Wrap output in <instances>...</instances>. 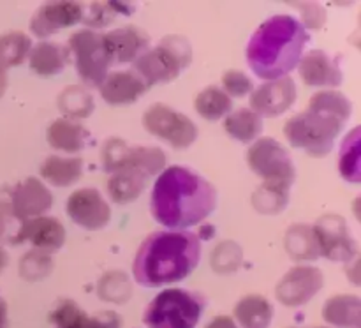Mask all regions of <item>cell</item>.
<instances>
[{
    "instance_id": "d6986e66",
    "label": "cell",
    "mask_w": 361,
    "mask_h": 328,
    "mask_svg": "<svg viewBox=\"0 0 361 328\" xmlns=\"http://www.w3.org/2000/svg\"><path fill=\"white\" fill-rule=\"evenodd\" d=\"M148 90L147 83L134 69L113 71L99 85L102 101L111 106H122L136 102Z\"/></svg>"
},
{
    "instance_id": "6da1fadb",
    "label": "cell",
    "mask_w": 361,
    "mask_h": 328,
    "mask_svg": "<svg viewBox=\"0 0 361 328\" xmlns=\"http://www.w3.org/2000/svg\"><path fill=\"white\" fill-rule=\"evenodd\" d=\"M215 207V187L196 171L182 166L164 169L152 189V215L171 231H187L201 224L210 217Z\"/></svg>"
},
{
    "instance_id": "3957f363",
    "label": "cell",
    "mask_w": 361,
    "mask_h": 328,
    "mask_svg": "<svg viewBox=\"0 0 361 328\" xmlns=\"http://www.w3.org/2000/svg\"><path fill=\"white\" fill-rule=\"evenodd\" d=\"M310 35L289 14L271 16L254 32L247 44V62L261 80H279L298 67Z\"/></svg>"
},
{
    "instance_id": "74e56055",
    "label": "cell",
    "mask_w": 361,
    "mask_h": 328,
    "mask_svg": "<svg viewBox=\"0 0 361 328\" xmlns=\"http://www.w3.org/2000/svg\"><path fill=\"white\" fill-rule=\"evenodd\" d=\"M130 295V284L127 281L126 274L120 272H109V274L102 275L101 282H99V296L106 302H123L129 298Z\"/></svg>"
},
{
    "instance_id": "5b68a950",
    "label": "cell",
    "mask_w": 361,
    "mask_h": 328,
    "mask_svg": "<svg viewBox=\"0 0 361 328\" xmlns=\"http://www.w3.org/2000/svg\"><path fill=\"white\" fill-rule=\"evenodd\" d=\"M207 300L189 289L171 288L159 293L143 314L148 328H196Z\"/></svg>"
},
{
    "instance_id": "4fadbf2b",
    "label": "cell",
    "mask_w": 361,
    "mask_h": 328,
    "mask_svg": "<svg viewBox=\"0 0 361 328\" xmlns=\"http://www.w3.org/2000/svg\"><path fill=\"white\" fill-rule=\"evenodd\" d=\"M66 210L74 224L88 231H99L111 221V208L108 201L97 189H92V187L74 190L67 200Z\"/></svg>"
},
{
    "instance_id": "e0dca14e",
    "label": "cell",
    "mask_w": 361,
    "mask_h": 328,
    "mask_svg": "<svg viewBox=\"0 0 361 328\" xmlns=\"http://www.w3.org/2000/svg\"><path fill=\"white\" fill-rule=\"evenodd\" d=\"M85 16V9L78 2H48L35 11L30 20V32L35 37H48L62 28L74 27Z\"/></svg>"
},
{
    "instance_id": "f35d334b",
    "label": "cell",
    "mask_w": 361,
    "mask_h": 328,
    "mask_svg": "<svg viewBox=\"0 0 361 328\" xmlns=\"http://www.w3.org/2000/svg\"><path fill=\"white\" fill-rule=\"evenodd\" d=\"M222 90L229 95V97H245L247 94H252L254 81L247 76L243 71L229 69L226 71L222 76Z\"/></svg>"
},
{
    "instance_id": "1f68e13d",
    "label": "cell",
    "mask_w": 361,
    "mask_h": 328,
    "mask_svg": "<svg viewBox=\"0 0 361 328\" xmlns=\"http://www.w3.org/2000/svg\"><path fill=\"white\" fill-rule=\"evenodd\" d=\"M32 49V39L23 32H9L0 35V71L6 73L9 67L23 62Z\"/></svg>"
},
{
    "instance_id": "d6a6232c",
    "label": "cell",
    "mask_w": 361,
    "mask_h": 328,
    "mask_svg": "<svg viewBox=\"0 0 361 328\" xmlns=\"http://www.w3.org/2000/svg\"><path fill=\"white\" fill-rule=\"evenodd\" d=\"M136 11L134 4L127 2H94L90 4V9L83 16L85 25L94 28H102L111 25L116 20V16L123 14V16H129Z\"/></svg>"
},
{
    "instance_id": "ac0fdd59",
    "label": "cell",
    "mask_w": 361,
    "mask_h": 328,
    "mask_svg": "<svg viewBox=\"0 0 361 328\" xmlns=\"http://www.w3.org/2000/svg\"><path fill=\"white\" fill-rule=\"evenodd\" d=\"M102 41H104L111 63H134L150 44L147 32L133 25L102 34Z\"/></svg>"
},
{
    "instance_id": "2e32d148",
    "label": "cell",
    "mask_w": 361,
    "mask_h": 328,
    "mask_svg": "<svg viewBox=\"0 0 361 328\" xmlns=\"http://www.w3.org/2000/svg\"><path fill=\"white\" fill-rule=\"evenodd\" d=\"M296 101L295 80L289 76L267 81L250 94V109L263 116H279L288 111Z\"/></svg>"
},
{
    "instance_id": "7c38bea8",
    "label": "cell",
    "mask_w": 361,
    "mask_h": 328,
    "mask_svg": "<svg viewBox=\"0 0 361 328\" xmlns=\"http://www.w3.org/2000/svg\"><path fill=\"white\" fill-rule=\"evenodd\" d=\"M324 284L323 272L309 265L291 268L275 288V296L286 307H302L321 291Z\"/></svg>"
},
{
    "instance_id": "bcb514c9",
    "label": "cell",
    "mask_w": 361,
    "mask_h": 328,
    "mask_svg": "<svg viewBox=\"0 0 361 328\" xmlns=\"http://www.w3.org/2000/svg\"><path fill=\"white\" fill-rule=\"evenodd\" d=\"M319 328H324V327H319Z\"/></svg>"
},
{
    "instance_id": "ffe728a7",
    "label": "cell",
    "mask_w": 361,
    "mask_h": 328,
    "mask_svg": "<svg viewBox=\"0 0 361 328\" xmlns=\"http://www.w3.org/2000/svg\"><path fill=\"white\" fill-rule=\"evenodd\" d=\"M300 76L309 87H338L344 80L341 66L324 49H312L298 63Z\"/></svg>"
},
{
    "instance_id": "ee69618b",
    "label": "cell",
    "mask_w": 361,
    "mask_h": 328,
    "mask_svg": "<svg viewBox=\"0 0 361 328\" xmlns=\"http://www.w3.org/2000/svg\"><path fill=\"white\" fill-rule=\"evenodd\" d=\"M7 263H9V256H7L6 249H2V247H0V272L6 268Z\"/></svg>"
},
{
    "instance_id": "836d02e7",
    "label": "cell",
    "mask_w": 361,
    "mask_h": 328,
    "mask_svg": "<svg viewBox=\"0 0 361 328\" xmlns=\"http://www.w3.org/2000/svg\"><path fill=\"white\" fill-rule=\"evenodd\" d=\"M341 175L349 182H360V127H355L344 140L338 157Z\"/></svg>"
},
{
    "instance_id": "4316f807",
    "label": "cell",
    "mask_w": 361,
    "mask_h": 328,
    "mask_svg": "<svg viewBox=\"0 0 361 328\" xmlns=\"http://www.w3.org/2000/svg\"><path fill=\"white\" fill-rule=\"evenodd\" d=\"M226 133L242 143H250L261 136L264 129L263 119L250 108H240L229 113L224 122Z\"/></svg>"
},
{
    "instance_id": "ba28073f",
    "label": "cell",
    "mask_w": 361,
    "mask_h": 328,
    "mask_svg": "<svg viewBox=\"0 0 361 328\" xmlns=\"http://www.w3.org/2000/svg\"><path fill=\"white\" fill-rule=\"evenodd\" d=\"M101 159L104 171L116 173L120 169L133 168L145 173L148 178L161 175L166 166V155L159 147H130L118 138L104 141Z\"/></svg>"
},
{
    "instance_id": "5bb4252c",
    "label": "cell",
    "mask_w": 361,
    "mask_h": 328,
    "mask_svg": "<svg viewBox=\"0 0 361 328\" xmlns=\"http://www.w3.org/2000/svg\"><path fill=\"white\" fill-rule=\"evenodd\" d=\"M53 205V196L48 187L39 178L28 176L11 189L9 208L18 222L41 217Z\"/></svg>"
},
{
    "instance_id": "277c9868",
    "label": "cell",
    "mask_w": 361,
    "mask_h": 328,
    "mask_svg": "<svg viewBox=\"0 0 361 328\" xmlns=\"http://www.w3.org/2000/svg\"><path fill=\"white\" fill-rule=\"evenodd\" d=\"M353 104L344 94L323 90L312 95L309 109L291 116L284 126L289 145L307 152L310 157H326L351 119Z\"/></svg>"
},
{
    "instance_id": "f546056e",
    "label": "cell",
    "mask_w": 361,
    "mask_h": 328,
    "mask_svg": "<svg viewBox=\"0 0 361 328\" xmlns=\"http://www.w3.org/2000/svg\"><path fill=\"white\" fill-rule=\"evenodd\" d=\"M94 108L95 102L92 94L80 85H71L59 95V109L62 111L63 119L78 122L80 119H87Z\"/></svg>"
},
{
    "instance_id": "f6af8a7d",
    "label": "cell",
    "mask_w": 361,
    "mask_h": 328,
    "mask_svg": "<svg viewBox=\"0 0 361 328\" xmlns=\"http://www.w3.org/2000/svg\"><path fill=\"white\" fill-rule=\"evenodd\" d=\"M6 85H7L6 73H4V71H0V97H2L4 92H6Z\"/></svg>"
},
{
    "instance_id": "9a60e30c",
    "label": "cell",
    "mask_w": 361,
    "mask_h": 328,
    "mask_svg": "<svg viewBox=\"0 0 361 328\" xmlns=\"http://www.w3.org/2000/svg\"><path fill=\"white\" fill-rule=\"evenodd\" d=\"M66 228L59 219L41 215V217L21 222L11 243L28 242L34 247V250L51 256L62 249V245L66 243Z\"/></svg>"
},
{
    "instance_id": "f1b7e54d",
    "label": "cell",
    "mask_w": 361,
    "mask_h": 328,
    "mask_svg": "<svg viewBox=\"0 0 361 328\" xmlns=\"http://www.w3.org/2000/svg\"><path fill=\"white\" fill-rule=\"evenodd\" d=\"M194 108L208 122H217L229 115L233 109V99L217 85L203 88L194 101Z\"/></svg>"
},
{
    "instance_id": "b9f144b4",
    "label": "cell",
    "mask_w": 361,
    "mask_h": 328,
    "mask_svg": "<svg viewBox=\"0 0 361 328\" xmlns=\"http://www.w3.org/2000/svg\"><path fill=\"white\" fill-rule=\"evenodd\" d=\"M204 328H238V324L235 323V320L229 316H217L210 321Z\"/></svg>"
},
{
    "instance_id": "ab89813d",
    "label": "cell",
    "mask_w": 361,
    "mask_h": 328,
    "mask_svg": "<svg viewBox=\"0 0 361 328\" xmlns=\"http://www.w3.org/2000/svg\"><path fill=\"white\" fill-rule=\"evenodd\" d=\"M296 7H300V13H302V27L305 28H321L326 21V11H324L323 6L316 2H302V4H295Z\"/></svg>"
},
{
    "instance_id": "d590c367",
    "label": "cell",
    "mask_w": 361,
    "mask_h": 328,
    "mask_svg": "<svg viewBox=\"0 0 361 328\" xmlns=\"http://www.w3.org/2000/svg\"><path fill=\"white\" fill-rule=\"evenodd\" d=\"M243 253L242 247L238 243L231 242V240H226L221 242L212 253V268H214L217 274H233V272L238 270V267L242 265Z\"/></svg>"
},
{
    "instance_id": "44dd1931",
    "label": "cell",
    "mask_w": 361,
    "mask_h": 328,
    "mask_svg": "<svg viewBox=\"0 0 361 328\" xmlns=\"http://www.w3.org/2000/svg\"><path fill=\"white\" fill-rule=\"evenodd\" d=\"M46 140L49 147L55 150H63L67 154H76L87 147L90 140V133L81 126L80 122H74L69 119H56L46 129Z\"/></svg>"
},
{
    "instance_id": "9c48e42d",
    "label": "cell",
    "mask_w": 361,
    "mask_h": 328,
    "mask_svg": "<svg viewBox=\"0 0 361 328\" xmlns=\"http://www.w3.org/2000/svg\"><path fill=\"white\" fill-rule=\"evenodd\" d=\"M143 127L175 150H185L197 140V126L183 113L164 102H155L143 113Z\"/></svg>"
},
{
    "instance_id": "7a4b0ae2",
    "label": "cell",
    "mask_w": 361,
    "mask_h": 328,
    "mask_svg": "<svg viewBox=\"0 0 361 328\" xmlns=\"http://www.w3.org/2000/svg\"><path fill=\"white\" fill-rule=\"evenodd\" d=\"M201 260V240L192 231H155L143 240L133 275L143 288L175 284L192 274Z\"/></svg>"
},
{
    "instance_id": "e575fe53",
    "label": "cell",
    "mask_w": 361,
    "mask_h": 328,
    "mask_svg": "<svg viewBox=\"0 0 361 328\" xmlns=\"http://www.w3.org/2000/svg\"><path fill=\"white\" fill-rule=\"evenodd\" d=\"M55 328H90V316L74 300H62L49 314Z\"/></svg>"
},
{
    "instance_id": "8fae6325",
    "label": "cell",
    "mask_w": 361,
    "mask_h": 328,
    "mask_svg": "<svg viewBox=\"0 0 361 328\" xmlns=\"http://www.w3.org/2000/svg\"><path fill=\"white\" fill-rule=\"evenodd\" d=\"M319 254L335 263H348L358 253V243L351 236L348 222L342 215L326 214L312 226Z\"/></svg>"
},
{
    "instance_id": "7402d4cb",
    "label": "cell",
    "mask_w": 361,
    "mask_h": 328,
    "mask_svg": "<svg viewBox=\"0 0 361 328\" xmlns=\"http://www.w3.org/2000/svg\"><path fill=\"white\" fill-rule=\"evenodd\" d=\"M71 60L69 48L60 42L41 41L37 46H32L28 53L30 69L39 76H55L67 67Z\"/></svg>"
},
{
    "instance_id": "52a82bcc",
    "label": "cell",
    "mask_w": 361,
    "mask_h": 328,
    "mask_svg": "<svg viewBox=\"0 0 361 328\" xmlns=\"http://www.w3.org/2000/svg\"><path fill=\"white\" fill-rule=\"evenodd\" d=\"M69 51L74 59L78 76L87 87H99L109 67L113 66L108 51H106L102 34L95 30H78L69 37Z\"/></svg>"
},
{
    "instance_id": "83f0119b",
    "label": "cell",
    "mask_w": 361,
    "mask_h": 328,
    "mask_svg": "<svg viewBox=\"0 0 361 328\" xmlns=\"http://www.w3.org/2000/svg\"><path fill=\"white\" fill-rule=\"evenodd\" d=\"M286 250L295 261H316L319 254L312 226L295 224L286 233Z\"/></svg>"
},
{
    "instance_id": "484cf974",
    "label": "cell",
    "mask_w": 361,
    "mask_h": 328,
    "mask_svg": "<svg viewBox=\"0 0 361 328\" xmlns=\"http://www.w3.org/2000/svg\"><path fill=\"white\" fill-rule=\"evenodd\" d=\"M235 317L242 328H268L274 320V305L261 295H247L236 303Z\"/></svg>"
},
{
    "instance_id": "603a6c76",
    "label": "cell",
    "mask_w": 361,
    "mask_h": 328,
    "mask_svg": "<svg viewBox=\"0 0 361 328\" xmlns=\"http://www.w3.org/2000/svg\"><path fill=\"white\" fill-rule=\"evenodd\" d=\"M147 180L148 176L145 173L133 168H126L111 173V178L106 183V189H108L113 203L127 205L133 203L143 194V190L147 189Z\"/></svg>"
},
{
    "instance_id": "30bf717a",
    "label": "cell",
    "mask_w": 361,
    "mask_h": 328,
    "mask_svg": "<svg viewBox=\"0 0 361 328\" xmlns=\"http://www.w3.org/2000/svg\"><path fill=\"white\" fill-rule=\"evenodd\" d=\"M247 164L263 182L282 183L291 187L296 178V169L289 152L274 138H259L247 150Z\"/></svg>"
},
{
    "instance_id": "8d00e7d4",
    "label": "cell",
    "mask_w": 361,
    "mask_h": 328,
    "mask_svg": "<svg viewBox=\"0 0 361 328\" xmlns=\"http://www.w3.org/2000/svg\"><path fill=\"white\" fill-rule=\"evenodd\" d=\"M53 270L51 256L39 250H30L20 260V274L27 281H41Z\"/></svg>"
},
{
    "instance_id": "7bdbcfd3",
    "label": "cell",
    "mask_w": 361,
    "mask_h": 328,
    "mask_svg": "<svg viewBox=\"0 0 361 328\" xmlns=\"http://www.w3.org/2000/svg\"><path fill=\"white\" fill-rule=\"evenodd\" d=\"M0 328H7V305L0 298Z\"/></svg>"
},
{
    "instance_id": "8992f818",
    "label": "cell",
    "mask_w": 361,
    "mask_h": 328,
    "mask_svg": "<svg viewBox=\"0 0 361 328\" xmlns=\"http://www.w3.org/2000/svg\"><path fill=\"white\" fill-rule=\"evenodd\" d=\"M192 60V46L182 35H168L155 48H148L134 62L133 69L140 74L148 88L154 85L171 83L189 67Z\"/></svg>"
},
{
    "instance_id": "60d3db41",
    "label": "cell",
    "mask_w": 361,
    "mask_h": 328,
    "mask_svg": "<svg viewBox=\"0 0 361 328\" xmlns=\"http://www.w3.org/2000/svg\"><path fill=\"white\" fill-rule=\"evenodd\" d=\"M90 328H122V320L113 310H104L90 316Z\"/></svg>"
},
{
    "instance_id": "d4e9b609",
    "label": "cell",
    "mask_w": 361,
    "mask_h": 328,
    "mask_svg": "<svg viewBox=\"0 0 361 328\" xmlns=\"http://www.w3.org/2000/svg\"><path fill=\"white\" fill-rule=\"evenodd\" d=\"M83 175V161L78 157L49 155L41 164V176L55 187H69Z\"/></svg>"
},
{
    "instance_id": "4dcf8cb0",
    "label": "cell",
    "mask_w": 361,
    "mask_h": 328,
    "mask_svg": "<svg viewBox=\"0 0 361 328\" xmlns=\"http://www.w3.org/2000/svg\"><path fill=\"white\" fill-rule=\"evenodd\" d=\"M289 203V187L282 183L263 182L252 194V205L259 214H281Z\"/></svg>"
},
{
    "instance_id": "cb8c5ba5",
    "label": "cell",
    "mask_w": 361,
    "mask_h": 328,
    "mask_svg": "<svg viewBox=\"0 0 361 328\" xmlns=\"http://www.w3.org/2000/svg\"><path fill=\"white\" fill-rule=\"evenodd\" d=\"M323 317L341 328H361V300L356 295H335L326 300Z\"/></svg>"
}]
</instances>
